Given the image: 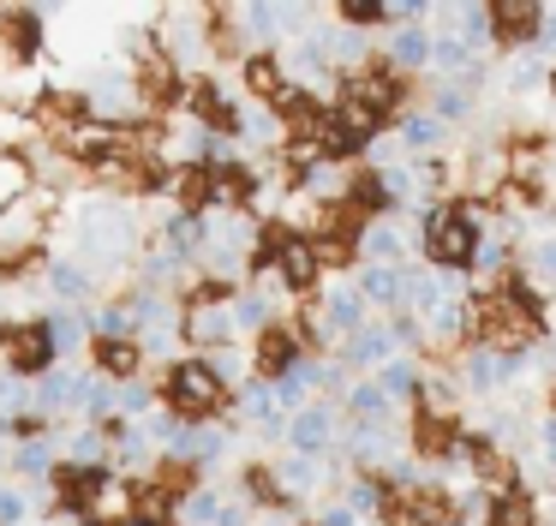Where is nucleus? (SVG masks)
<instances>
[{"mask_svg": "<svg viewBox=\"0 0 556 526\" xmlns=\"http://www.w3.org/2000/svg\"><path fill=\"white\" fill-rule=\"evenodd\" d=\"M162 406L180 413L186 425H216L222 413H233V389L216 377V365H210L204 353H192V359H174L168 365V377H162Z\"/></svg>", "mask_w": 556, "mask_h": 526, "instance_id": "obj_1", "label": "nucleus"}, {"mask_svg": "<svg viewBox=\"0 0 556 526\" xmlns=\"http://www.w3.org/2000/svg\"><path fill=\"white\" fill-rule=\"evenodd\" d=\"M54 215V191H25L13 210H0V275L25 270L37 258V239Z\"/></svg>", "mask_w": 556, "mask_h": 526, "instance_id": "obj_2", "label": "nucleus"}, {"mask_svg": "<svg viewBox=\"0 0 556 526\" xmlns=\"http://www.w3.org/2000/svg\"><path fill=\"white\" fill-rule=\"evenodd\" d=\"M0 353H7V365L18 371V377H49L54 365H61V353H54L49 341V323L42 317H13V323H0Z\"/></svg>", "mask_w": 556, "mask_h": 526, "instance_id": "obj_3", "label": "nucleus"}, {"mask_svg": "<svg viewBox=\"0 0 556 526\" xmlns=\"http://www.w3.org/2000/svg\"><path fill=\"white\" fill-rule=\"evenodd\" d=\"M341 401H312L305 413H293L288 418V442L281 449L288 454H312V461H336V449H341Z\"/></svg>", "mask_w": 556, "mask_h": 526, "instance_id": "obj_4", "label": "nucleus"}, {"mask_svg": "<svg viewBox=\"0 0 556 526\" xmlns=\"http://www.w3.org/2000/svg\"><path fill=\"white\" fill-rule=\"evenodd\" d=\"M317 317H324V335L341 347L348 335H359L365 323H377V311L365 305V293L353 287V275H348V281H329L324 293H317Z\"/></svg>", "mask_w": 556, "mask_h": 526, "instance_id": "obj_5", "label": "nucleus"}, {"mask_svg": "<svg viewBox=\"0 0 556 526\" xmlns=\"http://www.w3.org/2000/svg\"><path fill=\"white\" fill-rule=\"evenodd\" d=\"M431 54H437L431 24H389L383 48H377V60H383L389 72H401V78H419V72L431 66Z\"/></svg>", "mask_w": 556, "mask_h": 526, "instance_id": "obj_6", "label": "nucleus"}, {"mask_svg": "<svg viewBox=\"0 0 556 526\" xmlns=\"http://www.w3.org/2000/svg\"><path fill=\"white\" fill-rule=\"evenodd\" d=\"M395 353H401V347H395V335H389V317L365 323L359 335H348V341L336 347L341 371H353V377H377V371H383Z\"/></svg>", "mask_w": 556, "mask_h": 526, "instance_id": "obj_7", "label": "nucleus"}, {"mask_svg": "<svg viewBox=\"0 0 556 526\" xmlns=\"http://www.w3.org/2000/svg\"><path fill=\"white\" fill-rule=\"evenodd\" d=\"M300 359H305V341H300V329H293L288 317L252 341V371H257L264 383H281L288 371H300Z\"/></svg>", "mask_w": 556, "mask_h": 526, "instance_id": "obj_8", "label": "nucleus"}, {"mask_svg": "<svg viewBox=\"0 0 556 526\" xmlns=\"http://www.w3.org/2000/svg\"><path fill=\"white\" fill-rule=\"evenodd\" d=\"M269 466H276L281 497H288L293 509H305L312 497H324V490H329V478H336V461H312V454H288V449H281Z\"/></svg>", "mask_w": 556, "mask_h": 526, "instance_id": "obj_9", "label": "nucleus"}, {"mask_svg": "<svg viewBox=\"0 0 556 526\" xmlns=\"http://www.w3.org/2000/svg\"><path fill=\"white\" fill-rule=\"evenodd\" d=\"M544 12H551V7H539V0H491L496 48H527V42H539Z\"/></svg>", "mask_w": 556, "mask_h": 526, "instance_id": "obj_10", "label": "nucleus"}, {"mask_svg": "<svg viewBox=\"0 0 556 526\" xmlns=\"http://www.w3.org/2000/svg\"><path fill=\"white\" fill-rule=\"evenodd\" d=\"M353 287L365 293V305H371L377 317L407 311V270H389V263H359V270H353Z\"/></svg>", "mask_w": 556, "mask_h": 526, "instance_id": "obj_11", "label": "nucleus"}, {"mask_svg": "<svg viewBox=\"0 0 556 526\" xmlns=\"http://www.w3.org/2000/svg\"><path fill=\"white\" fill-rule=\"evenodd\" d=\"M395 138H401V150H407L413 162H425V155H448V138H455V132H448L431 108H407L401 126H395Z\"/></svg>", "mask_w": 556, "mask_h": 526, "instance_id": "obj_12", "label": "nucleus"}, {"mask_svg": "<svg viewBox=\"0 0 556 526\" xmlns=\"http://www.w3.org/2000/svg\"><path fill=\"white\" fill-rule=\"evenodd\" d=\"M407 246H413V234L401 227V215L365 222V234H359V263H389V270H407Z\"/></svg>", "mask_w": 556, "mask_h": 526, "instance_id": "obj_13", "label": "nucleus"}, {"mask_svg": "<svg viewBox=\"0 0 556 526\" xmlns=\"http://www.w3.org/2000/svg\"><path fill=\"white\" fill-rule=\"evenodd\" d=\"M240 341L228 305H186V347H204V353H222V347Z\"/></svg>", "mask_w": 556, "mask_h": 526, "instance_id": "obj_14", "label": "nucleus"}, {"mask_svg": "<svg viewBox=\"0 0 556 526\" xmlns=\"http://www.w3.org/2000/svg\"><path fill=\"white\" fill-rule=\"evenodd\" d=\"M341 413H348V425H395V401L383 394L377 377H353L341 394Z\"/></svg>", "mask_w": 556, "mask_h": 526, "instance_id": "obj_15", "label": "nucleus"}, {"mask_svg": "<svg viewBox=\"0 0 556 526\" xmlns=\"http://www.w3.org/2000/svg\"><path fill=\"white\" fill-rule=\"evenodd\" d=\"M240 84L252 90V102H264V108H276L281 96L293 90V78H288V66H281V54H245V60H240Z\"/></svg>", "mask_w": 556, "mask_h": 526, "instance_id": "obj_16", "label": "nucleus"}, {"mask_svg": "<svg viewBox=\"0 0 556 526\" xmlns=\"http://www.w3.org/2000/svg\"><path fill=\"white\" fill-rule=\"evenodd\" d=\"M0 36H7L13 66H30V60L42 54V12L37 7H7L0 12Z\"/></svg>", "mask_w": 556, "mask_h": 526, "instance_id": "obj_17", "label": "nucleus"}, {"mask_svg": "<svg viewBox=\"0 0 556 526\" xmlns=\"http://www.w3.org/2000/svg\"><path fill=\"white\" fill-rule=\"evenodd\" d=\"M42 281H49V293L61 299V305H73V311H90V293H97V275H90L78 258H49V270H42Z\"/></svg>", "mask_w": 556, "mask_h": 526, "instance_id": "obj_18", "label": "nucleus"}, {"mask_svg": "<svg viewBox=\"0 0 556 526\" xmlns=\"http://www.w3.org/2000/svg\"><path fill=\"white\" fill-rule=\"evenodd\" d=\"M13 473L25 478V485H49V478L61 473V442H54L49 430H30L13 449Z\"/></svg>", "mask_w": 556, "mask_h": 526, "instance_id": "obj_19", "label": "nucleus"}, {"mask_svg": "<svg viewBox=\"0 0 556 526\" xmlns=\"http://www.w3.org/2000/svg\"><path fill=\"white\" fill-rule=\"evenodd\" d=\"M341 502H348L359 521H383L389 514V502H395V490H389V478L383 473H353L348 485H341Z\"/></svg>", "mask_w": 556, "mask_h": 526, "instance_id": "obj_20", "label": "nucleus"}, {"mask_svg": "<svg viewBox=\"0 0 556 526\" xmlns=\"http://www.w3.org/2000/svg\"><path fill=\"white\" fill-rule=\"evenodd\" d=\"M544 509H539V490L527 485H508L491 497V509H484V526H539Z\"/></svg>", "mask_w": 556, "mask_h": 526, "instance_id": "obj_21", "label": "nucleus"}, {"mask_svg": "<svg viewBox=\"0 0 556 526\" xmlns=\"http://www.w3.org/2000/svg\"><path fill=\"white\" fill-rule=\"evenodd\" d=\"M42 323H49V341H54V353H61V359H73L78 347H97V341H90V335H97V329H90V311L54 305Z\"/></svg>", "mask_w": 556, "mask_h": 526, "instance_id": "obj_22", "label": "nucleus"}, {"mask_svg": "<svg viewBox=\"0 0 556 526\" xmlns=\"http://www.w3.org/2000/svg\"><path fill=\"white\" fill-rule=\"evenodd\" d=\"M425 108H431V114L443 120L448 132H455V126H472V114H479V96H472L467 84L437 78V84H431V102H425Z\"/></svg>", "mask_w": 556, "mask_h": 526, "instance_id": "obj_23", "label": "nucleus"}, {"mask_svg": "<svg viewBox=\"0 0 556 526\" xmlns=\"http://www.w3.org/2000/svg\"><path fill=\"white\" fill-rule=\"evenodd\" d=\"M377 383H383V394L395 406H413V401H419V389H425V365L413 353H395L383 371H377Z\"/></svg>", "mask_w": 556, "mask_h": 526, "instance_id": "obj_24", "label": "nucleus"}, {"mask_svg": "<svg viewBox=\"0 0 556 526\" xmlns=\"http://www.w3.org/2000/svg\"><path fill=\"white\" fill-rule=\"evenodd\" d=\"M90 359H97V371L109 383H138V371H144V347L138 341H97Z\"/></svg>", "mask_w": 556, "mask_h": 526, "instance_id": "obj_25", "label": "nucleus"}, {"mask_svg": "<svg viewBox=\"0 0 556 526\" xmlns=\"http://www.w3.org/2000/svg\"><path fill=\"white\" fill-rule=\"evenodd\" d=\"M240 138L245 143H257V150H288V120L276 114V108H264V102H245V114H240Z\"/></svg>", "mask_w": 556, "mask_h": 526, "instance_id": "obj_26", "label": "nucleus"}, {"mask_svg": "<svg viewBox=\"0 0 556 526\" xmlns=\"http://www.w3.org/2000/svg\"><path fill=\"white\" fill-rule=\"evenodd\" d=\"M222 514H228V497L216 485H192L180 497V521L174 526H222Z\"/></svg>", "mask_w": 556, "mask_h": 526, "instance_id": "obj_27", "label": "nucleus"}, {"mask_svg": "<svg viewBox=\"0 0 556 526\" xmlns=\"http://www.w3.org/2000/svg\"><path fill=\"white\" fill-rule=\"evenodd\" d=\"M336 24H348V30H389L395 24V7H383V0H341L336 7Z\"/></svg>", "mask_w": 556, "mask_h": 526, "instance_id": "obj_28", "label": "nucleus"}, {"mask_svg": "<svg viewBox=\"0 0 556 526\" xmlns=\"http://www.w3.org/2000/svg\"><path fill=\"white\" fill-rule=\"evenodd\" d=\"M520 270L532 275V281H556V234H539L520 246Z\"/></svg>", "mask_w": 556, "mask_h": 526, "instance_id": "obj_29", "label": "nucleus"}, {"mask_svg": "<svg viewBox=\"0 0 556 526\" xmlns=\"http://www.w3.org/2000/svg\"><path fill=\"white\" fill-rule=\"evenodd\" d=\"M25 521H30V490L0 485V526H25Z\"/></svg>", "mask_w": 556, "mask_h": 526, "instance_id": "obj_30", "label": "nucleus"}, {"mask_svg": "<svg viewBox=\"0 0 556 526\" xmlns=\"http://www.w3.org/2000/svg\"><path fill=\"white\" fill-rule=\"evenodd\" d=\"M431 0H395V24H431Z\"/></svg>", "mask_w": 556, "mask_h": 526, "instance_id": "obj_31", "label": "nucleus"}, {"mask_svg": "<svg viewBox=\"0 0 556 526\" xmlns=\"http://www.w3.org/2000/svg\"><path fill=\"white\" fill-rule=\"evenodd\" d=\"M312 526H365V521H359V514H353V509H348V502H329V509H324V514H317V521H312Z\"/></svg>", "mask_w": 556, "mask_h": 526, "instance_id": "obj_32", "label": "nucleus"}, {"mask_svg": "<svg viewBox=\"0 0 556 526\" xmlns=\"http://www.w3.org/2000/svg\"><path fill=\"white\" fill-rule=\"evenodd\" d=\"M532 54H539V60H544V54H556V7L544 12V30H539V42H532Z\"/></svg>", "mask_w": 556, "mask_h": 526, "instance_id": "obj_33", "label": "nucleus"}, {"mask_svg": "<svg viewBox=\"0 0 556 526\" xmlns=\"http://www.w3.org/2000/svg\"><path fill=\"white\" fill-rule=\"evenodd\" d=\"M0 466H13V449H7V425H0Z\"/></svg>", "mask_w": 556, "mask_h": 526, "instance_id": "obj_34", "label": "nucleus"}, {"mask_svg": "<svg viewBox=\"0 0 556 526\" xmlns=\"http://www.w3.org/2000/svg\"><path fill=\"white\" fill-rule=\"evenodd\" d=\"M78 526H126V521H102V514H90V521H78Z\"/></svg>", "mask_w": 556, "mask_h": 526, "instance_id": "obj_35", "label": "nucleus"}, {"mask_svg": "<svg viewBox=\"0 0 556 526\" xmlns=\"http://www.w3.org/2000/svg\"><path fill=\"white\" fill-rule=\"evenodd\" d=\"M544 359H551V371H556V335H551V341H544Z\"/></svg>", "mask_w": 556, "mask_h": 526, "instance_id": "obj_36", "label": "nucleus"}, {"mask_svg": "<svg viewBox=\"0 0 556 526\" xmlns=\"http://www.w3.org/2000/svg\"><path fill=\"white\" fill-rule=\"evenodd\" d=\"M551 96H556V66H551Z\"/></svg>", "mask_w": 556, "mask_h": 526, "instance_id": "obj_37", "label": "nucleus"}, {"mask_svg": "<svg viewBox=\"0 0 556 526\" xmlns=\"http://www.w3.org/2000/svg\"><path fill=\"white\" fill-rule=\"evenodd\" d=\"M0 305H7V287H0ZM0 323H7V317H0Z\"/></svg>", "mask_w": 556, "mask_h": 526, "instance_id": "obj_38", "label": "nucleus"}, {"mask_svg": "<svg viewBox=\"0 0 556 526\" xmlns=\"http://www.w3.org/2000/svg\"><path fill=\"white\" fill-rule=\"evenodd\" d=\"M551 167H556V143H551Z\"/></svg>", "mask_w": 556, "mask_h": 526, "instance_id": "obj_39", "label": "nucleus"}]
</instances>
